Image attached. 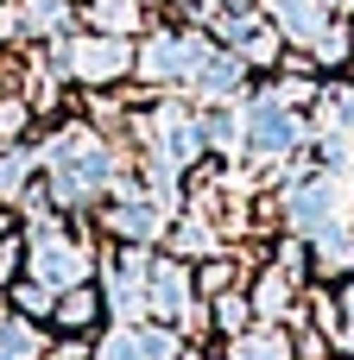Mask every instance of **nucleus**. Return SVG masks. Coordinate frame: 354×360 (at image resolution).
Returning a JSON list of instances; mask_svg holds the SVG:
<instances>
[{
  "mask_svg": "<svg viewBox=\"0 0 354 360\" xmlns=\"http://www.w3.org/2000/svg\"><path fill=\"white\" fill-rule=\"evenodd\" d=\"M19 177H25V158H0V190H19Z\"/></svg>",
  "mask_w": 354,
  "mask_h": 360,
  "instance_id": "8",
  "label": "nucleus"
},
{
  "mask_svg": "<svg viewBox=\"0 0 354 360\" xmlns=\"http://www.w3.org/2000/svg\"><path fill=\"white\" fill-rule=\"evenodd\" d=\"M171 70H177V44L171 38H152L146 44V76H171Z\"/></svg>",
  "mask_w": 354,
  "mask_h": 360,
  "instance_id": "3",
  "label": "nucleus"
},
{
  "mask_svg": "<svg viewBox=\"0 0 354 360\" xmlns=\"http://www.w3.org/2000/svg\"><path fill=\"white\" fill-rule=\"evenodd\" d=\"M38 272H44V278H57V285H70V278L82 272V259H76L70 247H57V240H44V247H38Z\"/></svg>",
  "mask_w": 354,
  "mask_h": 360,
  "instance_id": "2",
  "label": "nucleus"
},
{
  "mask_svg": "<svg viewBox=\"0 0 354 360\" xmlns=\"http://www.w3.org/2000/svg\"><path fill=\"white\" fill-rule=\"evenodd\" d=\"M70 63H76V70H82V76H114V70H120V63H127V51H120V44H108V38H101V44H76V51H70Z\"/></svg>",
  "mask_w": 354,
  "mask_h": 360,
  "instance_id": "1",
  "label": "nucleus"
},
{
  "mask_svg": "<svg viewBox=\"0 0 354 360\" xmlns=\"http://www.w3.org/2000/svg\"><path fill=\"white\" fill-rule=\"evenodd\" d=\"M95 19H108V25H133V0H95Z\"/></svg>",
  "mask_w": 354,
  "mask_h": 360,
  "instance_id": "7",
  "label": "nucleus"
},
{
  "mask_svg": "<svg viewBox=\"0 0 354 360\" xmlns=\"http://www.w3.org/2000/svg\"><path fill=\"white\" fill-rule=\"evenodd\" d=\"M279 19H285L291 32H317V6H310V0H279Z\"/></svg>",
  "mask_w": 354,
  "mask_h": 360,
  "instance_id": "5",
  "label": "nucleus"
},
{
  "mask_svg": "<svg viewBox=\"0 0 354 360\" xmlns=\"http://www.w3.org/2000/svg\"><path fill=\"white\" fill-rule=\"evenodd\" d=\"M253 139H260V146L272 152V146H285V139H291V120H285V114H260V127H253Z\"/></svg>",
  "mask_w": 354,
  "mask_h": 360,
  "instance_id": "4",
  "label": "nucleus"
},
{
  "mask_svg": "<svg viewBox=\"0 0 354 360\" xmlns=\"http://www.w3.org/2000/svg\"><path fill=\"white\" fill-rule=\"evenodd\" d=\"M114 221H120L127 234H152V228H158V215H152V209H120Z\"/></svg>",
  "mask_w": 354,
  "mask_h": 360,
  "instance_id": "6",
  "label": "nucleus"
}]
</instances>
